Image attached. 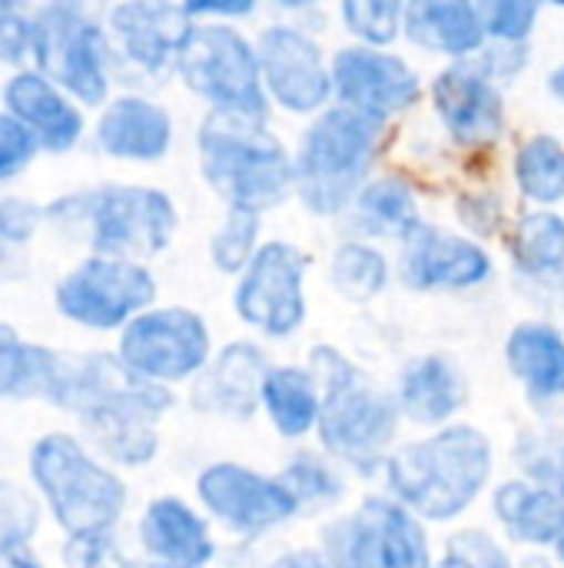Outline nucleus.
Here are the masks:
<instances>
[{
	"label": "nucleus",
	"instance_id": "nucleus-1",
	"mask_svg": "<svg viewBox=\"0 0 564 568\" xmlns=\"http://www.w3.org/2000/svg\"><path fill=\"white\" fill-rule=\"evenodd\" d=\"M53 406L73 413L93 446L120 466H146L160 449V419L173 396L136 379L116 353H57L47 386Z\"/></svg>",
	"mask_w": 564,
	"mask_h": 568
},
{
	"label": "nucleus",
	"instance_id": "nucleus-2",
	"mask_svg": "<svg viewBox=\"0 0 564 568\" xmlns=\"http://www.w3.org/2000/svg\"><path fill=\"white\" fill-rule=\"evenodd\" d=\"M492 473V439L479 426L452 423L416 443L396 446L386 463V486L399 506L429 526L469 513L489 489Z\"/></svg>",
	"mask_w": 564,
	"mask_h": 568
},
{
	"label": "nucleus",
	"instance_id": "nucleus-3",
	"mask_svg": "<svg viewBox=\"0 0 564 568\" xmlns=\"http://www.w3.org/2000/svg\"><path fill=\"white\" fill-rule=\"evenodd\" d=\"M306 366L322 386V416L316 426L322 453L359 476L386 473L402 426L396 396L372 386L336 346H316Z\"/></svg>",
	"mask_w": 564,
	"mask_h": 568
},
{
	"label": "nucleus",
	"instance_id": "nucleus-4",
	"mask_svg": "<svg viewBox=\"0 0 564 568\" xmlns=\"http://www.w3.org/2000/svg\"><path fill=\"white\" fill-rule=\"evenodd\" d=\"M386 140L389 123L339 103L312 116L293 153L299 203L322 220L349 213L362 186L376 176Z\"/></svg>",
	"mask_w": 564,
	"mask_h": 568
},
{
	"label": "nucleus",
	"instance_id": "nucleus-5",
	"mask_svg": "<svg viewBox=\"0 0 564 568\" xmlns=\"http://www.w3.org/2000/svg\"><path fill=\"white\" fill-rule=\"evenodd\" d=\"M199 173L226 206L269 213L296 193V166L269 123L209 113L196 133Z\"/></svg>",
	"mask_w": 564,
	"mask_h": 568
},
{
	"label": "nucleus",
	"instance_id": "nucleus-6",
	"mask_svg": "<svg viewBox=\"0 0 564 568\" xmlns=\"http://www.w3.org/2000/svg\"><path fill=\"white\" fill-rule=\"evenodd\" d=\"M30 479L70 542L106 539L126 509L123 479L66 433H47L33 443Z\"/></svg>",
	"mask_w": 564,
	"mask_h": 568
},
{
	"label": "nucleus",
	"instance_id": "nucleus-7",
	"mask_svg": "<svg viewBox=\"0 0 564 568\" xmlns=\"http://www.w3.org/2000/svg\"><path fill=\"white\" fill-rule=\"evenodd\" d=\"M47 216L60 223H83L93 256L130 263H143L163 253L180 223L170 193L133 183H110L60 196L53 206H47Z\"/></svg>",
	"mask_w": 564,
	"mask_h": 568
},
{
	"label": "nucleus",
	"instance_id": "nucleus-8",
	"mask_svg": "<svg viewBox=\"0 0 564 568\" xmlns=\"http://www.w3.org/2000/svg\"><path fill=\"white\" fill-rule=\"evenodd\" d=\"M176 73L186 90L209 103V113L249 123H269L273 116V103L259 73L256 40H249L233 23H196L180 53Z\"/></svg>",
	"mask_w": 564,
	"mask_h": 568
},
{
	"label": "nucleus",
	"instance_id": "nucleus-9",
	"mask_svg": "<svg viewBox=\"0 0 564 568\" xmlns=\"http://www.w3.org/2000/svg\"><path fill=\"white\" fill-rule=\"evenodd\" d=\"M37 73L57 83L80 106H106L110 97V37L80 7L47 3L33 13Z\"/></svg>",
	"mask_w": 564,
	"mask_h": 568
},
{
	"label": "nucleus",
	"instance_id": "nucleus-10",
	"mask_svg": "<svg viewBox=\"0 0 564 568\" xmlns=\"http://www.w3.org/2000/svg\"><path fill=\"white\" fill-rule=\"evenodd\" d=\"M116 359L143 383H193L213 359V333L189 306H153L116 339Z\"/></svg>",
	"mask_w": 564,
	"mask_h": 568
},
{
	"label": "nucleus",
	"instance_id": "nucleus-11",
	"mask_svg": "<svg viewBox=\"0 0 564 568\" xmlns=\"http://www.w3.org/2000/svg\"><path fill=\"white\" fill-rule=\"evenodd\" d=\"M156 280L143 263L86 256L60 276L53 290L57 313L73 326L110 333L126 329L140 313L153 310Z\"/></svg>",
	"mask_w": 564,
	"mask_h": 568
},
{
	"label": "nucleus",
	"instance_id": "nucleus-12",
	"mask_svg": "<svg viewBox=\"0 0 564 568\" xmlns=\"http://www.w3.org/2000/svg\"><path fill=\"white\" fill-rule=\"evenodd\" d=\"M309 253L289 240H266L253 263L236 276V316L269 339H286L306 323Z\"/></svg>",
	"mask_w": 564,
	"mask_h": 568
},
{
	"label": "nucleus",
	"instance_id": "nucleus-13",
	"mask_svg": "<svg viewBox=\"0 0 564 568\" xmlns=\"http://www.w3.org/2000/svg\"><path fill=\"white\" fill-rule=\"evenodd\" d=\"M263 87L289 116H319L332 106V70L322 43L296 23H269L256 37Z\"/></svg>",
	"mask_w": 564,
	"mask_h": 568
},
{
	"label": "nucleus",
	"instance_id": "nucleus-14",
	"mask_svg": "<svg viewBox=\"0 0 564 568\" xmlns=\"http://www.w3.org/2000/svg\"><path fill=\"white\" fill-rule=\"evenodd\" d=\"M329 70L332 103L366 113L379 123H392L396 116L419 106V100L425 97L419 70L392 50L349 43L329 57Z\"/></svg>",
	"mask_w": 564,
	"mask_h": 568
},
{
	"label": "nucleus",
	"instance_id": "nucleus-15",
	"mask_svg": "<svg viewBox=\"0 0 564 568\" xmlns=\"http://www.w3.org/2000/svg\"><path fill=\"white\" fill-rule=\"evenodd\" d=\"M196 496L203 509L239 539H259L299 516V506L279 476H266L243 463L206 466L196 479Z\"/></svg>",
	"mask_w": 564,
	"mask_h": 568
},
{
	"label": "nucleus",
	"instance_id": "nucleus-16",
	"mask_svg": "<svg viewBox=\"0 0 564 568\" xmlns=\"http://www.w3.org/2000/svg\"><path fill=\"white\" fill-rule=\"evenodd\" d=\"M429 100L442 130L462 150H489L509 130L502 83L479 57L439 70L429 87Z\"/></svg>",
	"mask_w": 564,
	"mask_h": 568
},
{
	"label": "nucleus",
	"instance_id": "nucleus-17",
	"mask_svg": "<svg viewBox=\"0 0 564 568\" xmlns=\"http://www.w3.org/2000/svg\"><path fill=\"white\" fill-rule=\"evenodd\" d=\"M492 256L469 233L422 223L399 250V280L416 293L475 290L489 283Z\"/></svg>",
	"mask_w": 564,
	"mask_h": 568
},
{
	"label": "nucleus",
	"instance_id": "nucleus-18",
	"mask_svg": "<svg viewBox=\"0 0 564 568\" xmlns=\"http://www.w3.org/2000/svg\"><path fill=\"white\" fill-rule=\"evenodd\" d=\"M196 20L183 3H153L133 0L116 3L106 17L110 47H116L136 70L160 77L176 70L186 40L193 37Z\"/></svg>",
	"mask_w": 564,
	"mask_h": 568
},
{
	"label": "nucleus",
	"instance_id": "nucleus-19",
	"mask_svg": "<svg viewBox=\"0 0 564 568\" xmlns=\"http://www.w3.org/2000/svg\"><path fill=\"white\" fill-rule=\"evenodd\" d=\"M273 369L263 346L249 339L226 343L193 379V406L206 416L249 419L259 409L266 373Z\"/></svg>",
	"mask_w": 564,
	"mask_h": 568
},
{
	"label": "nucleus",
	"instance_id": "nucleus-20",
	"mask_svg": "<svg viewBox=\"0 0 564 568\" xmlns=\"http://www.w3.org/2000/svg\"><path fill=\"white\" fill-rule=\"evenodd\" d=\"M96 146L126 163H160L173 146V116L163 103L123 93L106 100L93 130Z\"/></svg>",
	"mask_w": 564,
	"mask_h": 568
},
{
	"label": "nucleus",
	"instance_id": "nucleus-21",
	"mask_svg": "<svg viewBox=\"0 0 564 568\" xmlns=\"http://www.w3.org/2000/svg\"><path fill=\"white\" fill-rule=\"evenodd\" d=\"M3 106L17 116L47 153H66L83 136V110L37 70H20L3 83Z\"/></svg>",
	"mask_w": 564,
	"mask_h": 568
},
{
	"label": "nucleus",
	"instance_id": "nucleus-22",
	"mask_svg": "<svg viewBox=\"0 0 564 568\" xmlns=\"http://www.w3.org/2000/svg\"><path fill=\"white\" fill-rule=\"evenodd\" d=\"M396 403L406 423L422 429H445L465 409L469 386L462 366L445 353H422L406 363L396 386Z\"/></svg>",
	"mask_w": 564,
	"mask_h": 568
},
{
	"label": "nucleus",
	"instance_id": "nucleus-23",
	"mask_svg": "<svg viewBox=\"0 0 564 568\" xmlns=\"http://www.w3.org/2000/svg\"><path fill=\"white\" fill-rule=\"evenodd\" d=\"M140 546L156 566L206 568L216 559L209 523L176 496H160L143 509Z\"/></svg>",
	"mask_w": 564,
	"mask_h": 568
},
{
	"label": "nucleus",
	"instance_id": "nucleus-24",
	"mask_svg": "<svg viewBox=\"0 0 564 568\" xmlns=\"http://www.w3.org/2000/svg\"><path fill=\"white\" fill-rule=\"evenodd\" d=\"M402 37L419 50L449 57L452 63L472 60L489 47L485 20L472 0H412L406 3Z\"/></svg>",
	"mask_w": 564,
	"mask_h": 568
},
{
	"label": "nucleus",
	"instance_id": "nucleus-25",
	"mask_svg": "<svg viewBox=\"0 0 564 568\" xmlns=\"http://www.w3.org/2000/svg\"><path fill=\"white\" fill-rule=\"evenodd\" d=\"M505 366L532 403H564V336L552 323H519L505 336Z\"/></svg>",
	"mask_w": 564,
	"mask_h": 568
},
{
	"label": "nucleus",
	"instance_id": "nucleus-26",
	"mask_svg": "<svg viewBox=\"0 0 564 568\" xmlns=\"http://www.w3.org/2000/svg\"><path fill=\"white\" fill-rule=\"evenodd\" d=\"M492 513L512 542L555 549L564 526V503L529 479H509L492 496Z\"/></svg>",
	"mask_w": 564,
	"mask_h": 568
},
{
	"label": "nucleus",
	"instance_id": "nucleus-27",
	"mask_svg": "<svg viewBox=\"0 0 564 568\" xmlns=\"http://www.w3.org/2000/svg\"><path fill=\"white\" fill-rule=\"evenodd\" d=\"M349 213H352V223L369 240L406 243L425 223L416 186L399 173H376L362 186V193L356 196Z\"/></svg>",
	"mask_w": 564,
	"mask_h": 568
},
{
	"label": "nucleus",
	"instance_id": "nucleus-28",
	"mask_svg": "<svg viewBox=\"0 0 564 568\" xmlns=\"http://www.w3.org/2000/svg\"><path fill=\"white\" fill-rule=\"evenodd\" d=\"M259 409L283 439H306L322 416V386L309 366L283 363L266 373Z\"/></svg>",
	"mask_w": 564,
	"mask_h": 568
},
{
	"label": "nucleus",
	"instance_id": "nucleus-29",
	"mask_svg": "<svg viewBox=\"0 0 564 568\" xmlns=\"http://www.w3.org/2000/svg\"><path fill=\"white\" fill-rule=\"evenodd\" d=\"M359 513L372 529L379 568H435L439 559L432 556L425 523L399 506L392 496H369Z\"/></svg>",
	"mask_w": 564,
	"mask_h": 568
},
{
	"label": "nucleus",
	"instance_id": "nucleus-30",
	"mask_svg": "<svg viewBox=\"0 0 564 568\" xmlns=\"http://www.w3.org/2000/svg\"><path fill=\"white\" fill-rule=\"evenodd\" d=\"M512 183L532 210H555L564 203V143L552 133H532L515 146Z\"/></svg>",
	"mask_w": 564,
	"mask_h": 568
},
{
	"label": "nucleus",
	"instance_id": "nucleus-31",
	"mask_svg": "<svg viewBox=\"0 0 564 568\" xmlns=\"http://www.w3.org/2000/svg\"><path fill=\"white\" fill-rule=\"evenodd\" d=\"M509 256L519 273L548 280L564 273V216L558 210H529L509 230Z\"/></svg>",
	"mask_w": 564,
	"mask_h": 568
},
{
	"label": "nucleus",
	"instance_id": "nucleus-32",
	"mask_svg": "<svg viewBox=\"0 0 564 568\" xmlns=\"http://www.w3.org/2000/svg\"><path fill=\"white\" fill-rule=\"evenodd\" d=\"M57 366V349L27 343L10 323L0 320V399L47 396Z\"/></svg>",
	"mask_w": 564,
	"mask_h": 568
},
{
	"label": "nucleus",
	"instance_id": "nucleus-33",
	"mask_svg": "<svg viewBox=\"0 0 564 568\" xmlns=\"http://www.w3.org/2000/svg\"><path fill=\"white\" fill-rule=\"evenodd\" d=\"M389 256L366 240H346L329 260V283L346 303H369L389 286Z\"/></svg>",
	"mask_w": 564,
	"mask_h": 568
},
{
	"label": "nucleus",
	"instance_id": "nucleus-34",
	"mask_svg": "<svg viewBox=\"0 0 564 568\" xmlns=\"http://www.w3.org/2000/svg\"><path fill=\"white\" fill-rule=\"evenodd\" d=\"M279 483L289 489V496L296 499L299 506V516L302 513H329L342 503L346 496V483L342 476L336 473V466L329 463V456H319V453H296L283 473H279Z\"/></svg>",
	"mask_w": 564,
	"mask_h": 568
},
{
	"label": "nucleus",
	"instance_id": "nucleus-35",
	"mask_svg": "<svg viewBox=\"0 0 564 568\" xmlns=\"http://www.w3.org/2000/svg\"><path fill=\"white\" fill-rule=\"evenodd\" d=\"M259 233H263L259 213L226 206L223 223L209 236V263L226 276H239L253 263L259 246L266 243V240H259Z\"/></svg>",
	"mask_w": 564,
	"mask_h": 568
},
{
	"label": "nucleus",
	"instance_id": "nucleus-36",
	"mask_svg": "<svg viewBox=\"0 0 564 568\" xmlns=\"http://www.w3.org/2000/svg\"><path fill=\"white\" fill-rule=\"evenodd\" d=\"M316 552L322 559V568H379L372 529L359 509L332 519L322 529Z\"/></svg>",
	"mask_w": 564,
	"mask_h": 568
},
{
	"label": "nucleus",
	"instance_id": "nucleus-37",
	"mask_svg": "<svg viewBox=\"0 0 564 568\" xmlns=\"http://www.w3.org/2000/svg\"><path fill=\"white\" fill-rule=\"evenodd\" d=\"M346 33L359 47L372 50H389L402 37V20H406V3L399 0H346L339 7Z\"/></svg>",
	"mask_w": 564,
	"mask_h": 568
},
{
	"label": "nucleus",
	"instance_id": "nucleus-38",
	"mask_svg": "<svg viewBox=\"0 0 564 568\" xmlns=\"http://www.w3.org/2000/svg\"><path fill=\"white\" fill-rule=\"evenodd\" d=\"M489 43H505V47H529L542 7L532 0H485L479 3Z\"/></svg>",
	"mask_w": 564,
	"mask_h": 568
},
{
	"label": "nucleus",
	"instance_id": "nucleus-39",
	"mask_svg": "<svg viewBox=\"0 0 564 568\" xmlns=\"http://www.w3.org/2000/svg\"><path fill=\"white\" fill-rule=\"evenodd\" d=\"M435 568H515L502 539L485 529H459L445 539Z\"/></svg>",
	"mask_w": 564,
	"mask_h": 568
},
{
	"label": "nucleus",
	"instance_id": "nucleus-40",
	"mask_svg": "<svg viewBox=\"0 0 564 568\" xmlns=\"http://www.w3.org/2000/svg\"><path fill=\"white\" fill-rule=\"evenodd\" d=\"M37 519V503L13 483H0V556L13 546H30Z\"/></svg>",
	"mask_w": 564,
	"mask_h": 568
},
{
	"label": "nucleus",
	"instance_id": "nucleus-41",
	"mask_svg": "<svg viewBox=\"0 0 564 568\" xmlns=\"http://www.w3.org/2000/svg\"><path fill=\"white\" fill-rule=\"evenodd\" d=\"M519 466L529 483L548 489L564 503V443H545V439L522 443Z\"/></svg>",
	"mask_w": 564,
	"mask_h": 568
},
{
	"label": "nucleus",
	"instance_id": "nucleus-42",
	"mask_svg": "<svg viewBox=\"0 0 564 568\" xmlns=\"http://www.w3.org/2000/svg\"><path fill=\"white\" fill-rule=\"evenodd\" d=\"M455 213L462 220V226L475 236H495L505 226V200L502 193L482 186V190H462L455 200Z\"/></svg>",
	"mask_w": 564,
	"mask_h": 568
},
{
	"label": "nucleus",
	"instance_id": "nucleus-43",
	"mask_svg": "<svg viewBox=\"0 0 564 568\" xmlns=\"http://www.w3.org/2000/svg\"><path fill=\"white\" fill-rule=\"evenodd\" d=\"M37 150V136L17 116L0 110V180H13L17 173H23L33 163Z\"/></svg>",
	"mask_w": 564,
	"mask_h": 568
},
{
	"label": "nucleus",
	"instance_id": "nucleus-44",
	"mask_svg": "<svg viewBox=\"0 0 564 568\" xmlns=\"http://www.w3.org/2000/svg\"><path fill=\"white\" fill-rule=\"evenodd\" d=\"M33 53V17L0 3V63H23Z\"/></svg>",
	"mask_w": 564,
	"mask_h": 568
},
{
	"label": "nucleus",
	"instance_id": "nucleus-45",
	"mask_svg": "<svg viewBox=\"0 0 564 568\" xmlns=\"http://www.w3.org/2000/svg\"><path fill=\"white\" fill-rule=\"evenodd\" d=\"M43 220H47V210L23 196L0 200V240L7 243H27L40 230Z\"/></svg>",
	"mask_w": 564,
	"mask_h": 568
},
{
	"label": "nucleus",
	"instance_id": "nucleus-46",
	"mask_svg": "<svg viewBox=\"0 0 564 568\" xmlns=\"http://www.w3.org/2000/svg\"><path fill=\"white\" fill-rule=\"evenodd\" d=\"M183 7L196 23H233L256 10L253 0H196V3H183Z\"/></svg>",
	"mask_w": 564,
	"mask_h": 568
},
{
	"label": "nucleus",
	"instance_id": "nucleus-47",
	"mask_svg": "<svg viewBox=\"0 0 564 568\" xmlns=\"http://www.w3.org/2000/svg\"><path fill=\"white\" fill-rule=\"evenodd\" d=\"M266 568H322V559L316 549H296V552H286L279 559H273Z\"/></svg>",
	"mask_w": 564,
	"mask_h": 568
},
{
	"label": "nucleus",
	"instance_id": "nucleus-48",
	"mask_svg": "<svg viewBox=\"0 0 564 568\" xmlns=\"http://www.w3.org/2000/svg\"><path fill=\"white\" fill-rule=\"evenodd\" d=\"M0 559L7 562V568H43L37 562V556L30 552V546H13V549H7Z\"/></svg>",
	"mask_w": 564,
	"mask_h": 568
},
{
	"label": "nucleus",
	"instance_id": "nucleus-49",
	"mask_svg": "<svg viewBox=\"0 0 564 568\" xmlns=\"http://www.w3.org/2000/svg\"><path fill=\"white\" fill-rule=\"evenodd\" d=\"M548 90H552V97H555L558 103H564V63L552 70V77H548Z\"/></svg>",
	"mask_w": 564,
	"mask_h": 568
},
{
	"label": "nucleus",
	"instance_id": "nucleus-50",
	"mask_svg": "<svg viewBox=\"0 0 564 568\" xmlns=\"http://www.w3.org/2000/svg\"><path fill=\"white\" fill-rule=\"evenodd\" d=\"M552 552H555V559L564 566V526H562V536H558V542H555V549H552Z\"/></svg>",
	"mask_w": 564,
	"mask_h": 568
}]
</instances>
